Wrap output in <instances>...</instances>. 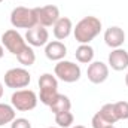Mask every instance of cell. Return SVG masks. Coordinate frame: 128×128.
Instances as JSON below:
<instances>
[{
  "label": "cell",
  "instance_id": "cell-12",
  "mask_svg": "<svg viewBox=\"0 0 128 128\" xmlns=\"http://www.w3.org/2000/svg\"><path fill=\"white\" fill-rule=\"evenodd\" d=\"M104 42L112 49L121 48L125 42V32L118 26H112L104 32Z\"/></svg>",
  "mask_w": 128,
  "mask_h": 128
},
{
  "label": "cell",
  "instance_id": "cell-23",
  "mask_svg": "<svg viewBox=\"0 0 128 128\" xmlns=\"http://www.w3.org/2000/svg\"><path fill=\"white\" fill-rule=\"evenodd\" d=\"M3 55H4V48H3V45L0 43V60L3 58Z\"/></svg>",
  "mask_w": 128,
  "mask_h": 128
},
{
  "label": "cell",
  "instance_id": "cell-22",
  "mask_svg": "<svg viewBox=\"0 0 128 128\" xmlns=\"http://www.w3.org/2000/svg\"><path fill=\"white\" fill-rule=\"evenodd\" d=\"M10 128H32V122L26 118H15L10 122Z\"/></svg>",
  "mask_w": 128,
  "mask_h": 128
},
{
  "label": "cell",
  "instance_id": "cell-17",
  "mask_svg": "<svg viewBox=\"0 0 128 128\" xmlns=\"http://www.w3.org/2000/svg\"><path fill=\"white\" fill-rule=\"evenodd\" d=\"M74 57L80 64H90L94 60V49L90 43L88 45H79V48L74 52Z\"/></svg>",
  "mask_w": 128,
  "mask_h": 128
},
{
  "label": "cell",
  "instance_id": "cell-16",
  "mask_svg": "<svg viewBox=\"0 0 128 128\" xmlns=\"http://www.w3.org/2000/svg\"><path fill=\"white\" fill-rule=\"evenodd\" d=\"M49 109H51V112H52L54 115L63 113V112H70V109H72V101H70V98L67 96L58 94V96L55 97V100L51 103Z\"/></svg>",
  "mask_w": 128,
  "mask_h": 128
},
{
  "label": "cell",
  "instance_id": "cell-29",
  "mask_svg": "<svg viewBox=\"0 0 128 128\" xmlns=\"http://www.w3.org/2000/svg\"><path fill=\"white\" fill-rule=\"evenodd\" d=\"M2 2H4V0H0V3H2Z\"/></svg>",
  "mask_w": 128,
  "mask_h": 128
},
{
  "label": "cell",
  "instance_id": "cell-9",
  "mask_svg": "<svg viewBox=\"0 0 128 128\" xmlns=\"http://www.w3.org/2000/svg\"><path fill=\"white\" fill-rule=\"evenodd\" d=\"M33 9H34V15H36V20H37L39 26L52 27L60 18V9L55 4H46V6L33 8Z\"/></svg>",
  "mask_w": 128,
  "mask_h": 128
},
{
  "label": "cell",
  "instance_id": "cell-8",
  "mask_svg": "<svg viewBox=\"0 0 128 128\" xmlns=\"http://www.w3.org/2000/svg\"><path fill=\"white\" fill-rule=\"evenodd\" d=\"M116 121H118V116L115 113L113 103H107L92 116L91 124H92V128H106L113 125Z\"/></svg>",
  "mask_w": 128,
  "mask_h": 128
},
{
  "label": "cell",
  "instance_id": "cell-3",
  "mask_svg": "<svg viewBox=\"0 0 128 128\" xmlns=\"http://www.w3.org/2000/svg\"><path fill=\"white\" fill-rule=\"evenodd\" d=\"M39 97L32 90H16L10 97V104L15 110L20 112H28L37 106Z\"/></svg>",
  "mask_w": 128,
  "mask_h": 128
},
{
  "label": "cell",
  "instance_id": "cell-24",
  "mask_svg": "<svg viewBox=\"0 0 128 128\" xmlns=\"http://www.w3.org/2000/svg\"><path fill=\"white\" fill-rule=\"evenodd\" d=\"M3 92H4V91H3V84L0 82V98L3 97Z\"/></svg>",
  "mask_w": 128,
  "mask_h": 128
},
{
  "label": "cell",
  "instance_id": "cell-27",
  "mask_svg": "<svg viewBox=\"0 0 128 128\" xmlns=\"http://www.w3.org/2000/svg\"><path fill=\"white\" fill-rule=\"evenodd\" d=\"M106 128H116V127H113V125H110V127H106Z\"/></svg>",
  "mask_w": 128,
  "mask_h": 128
},
{
  "label": "cell",
  "instance_id": "cell-26",
  "mask_svg": "<svg viewBox=\"0 0 128 128\" xmlns=\"http://www.w3.org/2000/svg\"><path fill=\"white\" fill-rule=\"evenodd\" d=\"M125 85L128 86V73H127V76H125Z\"/></svg>",
  "mask_w": 128,
  "mask_h": 128
},
{
  "label": "cell",
  "instance_id": "cell-10",
  "mask_svg": "<svg viewBox=\"0 0 128 128\" xmlns=\"http://www.w3.org/2000/svg\"><path fill=\"white\" fill-rule=\"evenodd\" d=\"M86 76L91 84L100 85V84L106 82L109 78V66L104 64L103 61H92V63H90L88 68H86Z\"/></svg>",
  "mask_w": 128,
  "mask_h": 128
},
{
  "label": "cell",
  "instance_id": "cell-5",
  "mask_svg": "<svg viewBox=\"0 0 128 128\" xmlns=\"http://www.w3.org/2000/svg\"><path fill=\"white\" fill-rule=\"evenodd\" d=\"M54 73L60 80H63L66 84H73L80 79L82 70H80L79 64L73 63V61H67V60H61L55 64Z\"/></svg>",
  "mask_w": 128,
  "mask_h": 128
},
{
  "label": "cell",
  "instance_id": "cell-11",
  "mask_svg": "<svg viewBox=\"0 0 128 128\" xmlns=\"http://www.w3.org/2000/svg\"><path fill=\"white\" fill-rule=\"evenodd\" d=\"M26 42L30 46H45L49 42V33L43 26H34L26 33Z\"/></svg>",
  "mask_w": 128,
  "mask_h": 128
},
{
  "label": "cell",
  "instance_id": "cell-7",
  "mask_svg": "<svg viewBox=\"0 0 128 128\" xmlns=\"http://www.w3.org/2000/svg\"><path fill=\"white\" fill-rule=\"evenodd\" d=\"M2 45L15 57L27 46V42L24 40V37L16 32L15 28H9L2 34Z\"/></svg>",
  "mask_w": 128,
  "mask_h": 128
},
{
  "label": "cell",
  "instance_id": "cell-15",
  "mask_svg": "<svg viewBox=\"0 0 128 128\" xmlns=\"http://www.w3.org/2000/svg\"><path fill=\"white\" fill-rule=\"evenodd\" d=\"M52 28H54L55 39L57 40H64V39H67L72 34V32H73V22L67 16H60L58 21L52 26Z\"/></svg>",
  "mask_w": 128,
  "mask_h": 128
},
{
  "label": "cell",
  "instance_id": "cell-21",
  "mask_svg": "<svg viewBox=\"0 0 128 128\" xmlns=\"http://www.w3.org/2000/svg\"><path fill=\"white\" fill-rule=\"evenodd\" d=\"M113 107H115V113L118 116V121L119 119H128V101L113 103Z\"/></svg>",
  "mask_w": 128,
  "mask_h": 128
},
{
  "label": "cell",
  "instance_id": "cell-1",
  "mask_svg": "<svg viewBox=\"0 0 128 128\" xmlns=\"http://www.w3.org/2000/svg\"><path fill=\"white\" fill-rule=\"evenodd\" d=\"M100 32H101V21L97 16H85L76 24V27H73L74 39L80 45H88L100 34Z\"/></svg>",
  "mask_w": 128,
  "mask_h": 128
},
{
  "label": "cell",
  "instance_id": "cell-19",
  "mask_svg": "<svg viewBox=\"0 0 128 128\" xmlns=\"http://www.w3.org/2000/svg\"><path fill=\"white\" fill-rule=\"evenodd\" d=\"M16 60L20 61V64H22V66H26V67L33 66L34 61H36V54H34L33 48L30 45H27V46L16 55Z\"/></svg>",
  "mask_w": 128,
  "mask_h": 128
},
{
  "label": "cell",
  "instance_id": "cell-25",
  "mask_svg": "<svg viewBox=\"0 0 128 128\" xmlns=\"http://www.w3.org/2000/svg\"><path fill=\"white\" fill-rule=\"evenodd\" d=\"M72 128H85L84 125H74V127H72Z\"/></svg>",
  "mask_w": 128,
  "mask_h": 128
},
{
  "label": "cell",
  "instance_id": "cell-4",
  "mask_svg": "<svg viewBox=\"0 0 128 128\" xmlns=\"http://www.w3.org/2000/svg\"><path fill=\"white\" fill-rule=\"evenodd\" d=\"M10 24L14 28H32L37 26V20L34 15V9L24 6H18L10 12Z\"/></svg>",
  "mask_w": 128,
  "mask_h": 128
},
{
  "label": "cell",
  "instance_id": "cell-14",
  "mask_svg": "<svg viewBox=\"0 0 128 128\" xmlns=\"http://www.w3.org/2000/svg\"><path fill=\"white\" fill-rule=\"evenodd\" d=\"M45 55L51 61H61L67 55V46L60 40H52L45 45Z\"/></svg>",
  "mask_w": 128,
  "mask_h": 128
},
{
  "label": "cell",
  "instance_id": "cell-6",
  "mask_svg": "<svg viewBox=\"0 0 128 128\" xmlns=\"http://www.w3.org/2000/svg\"><path fill=\"white\" fill-rule=\"evenodd\" d=\"M32 82V74L28 73V70L22 68V67H15V68H9L4 73V85L8 88L12 90H21L28 86V84Z\"/></svg>",
  "mask_w": 128,
  "mask_h": 128
},
{
  "label": "cell",
  "instance_id": "cell-13",
  "mask_svg": "<svg viewBox=\"0 0 128 128\" xmlns=\"http://www.w3.org/2000/svg\"><path fill=\"white\" fill-rule=\"evenodd\" d=\"M107 61L109 67H112L116 72H122L128 67V52L122 48H116L109 54Z\"/></svg>",
  "mask_w": 128,
  "mask_h": 128
},
{
  "label": "cell",
  "instance_id": "cell-2",
  "mask_svg": "<svg viewBox=\"0 0 128 128\" xmlns=\"http://www.w3.org/2000/svg\"><path fill=\"white\" fill-rule=\"evenodd\" d=\"M39 88H40L39 100L45 106H51V103L55 100V97L60 94L58 92V80L51 73H43L39 78Z\"/></svg>",
  "mask_w": 128,
  "mask_h": 128
},
{
  "label": "cell",
  "instance_id": "cell-28",
  "mask_svg": "<svg viewBox=\"0 0 128 128\" xmlns=\"http://www.w3.org/2000/svg\"><path fill=\"white\" fill-rule=\"evenodd\" d=\"M48 128H60V127H48Z\"/></svg>",
  "mask_w": 128,
  "mask_h": 128
},
{
  "label": "cell",
  "instance_id": "cell-18",
  "mask_svg": "<svg viewBox=\"0 0 128 128\" xmlns=\"http://www.w3.org/2000/svg\"><path fill=\"white\" fill-rule=\"evenodd\" d=\"M15 118H16V113H15L14 106L6 104V103H0V127L10 124Z\"/></svg>",
  "mask_w": 128,
  "mask_h": 128
},
{
  "label": "cell",
  "instance_id": "cell-20",
  "mask_svg": "<svg viewBox=\"0 0 128 128\" xmlns=\"http://www.w3.org/2000/svg\"><path fill=\"white\" fill-rule=\"evenodd\" d=\"M73 121H74V116L72 112H63L55 115V124L60 128H70Z\"/></svg>",
  "mask_w": 128,
  "mask_h": 128
}]
</instances>
